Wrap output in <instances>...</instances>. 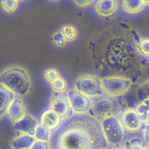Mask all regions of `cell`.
I'll use <instances>...</instances> for the list:
<instances>
[{
	"instance_id": "obj_24",
	"label": "cell",
	"mask_w": 149,
	"mask_h": 149,
	"mask_svg": "<svg viewBox=\"0 0 149 149\" xmlns=\"http://www.w3.org/2000/svg\"><path fill=\"white\" fill-rule=\"evenodd\" d=\"M136 111L139 115L142 121L146 122L147 119V115L148 112L149 111V107L142 101L137 105L136 108Z\"/></svg>"
},
{
	"instance_id": "obj_6",
	"label": "cell",
	"mask_w": 149,
	"mask_h": 149,
	"mask_svg": "<svg viewBox=\"0 0 149 149\" xmlns=\"http://www.w3.org/2000/svg\"><path fill=\"white\" fill-rule=\"evenodd\" d=\"M118 111V107L115 101L106 97H98V99L92 101L88 113L91 116L101 120L108 116H116Z\"/></svg>"
},
{
	"instance_id": "obj_3",
	"label": "cell",
	"mask_w": 149,
	"mask_h": 149,
	"mask_svg": "<svg viewBox=\"0 0 149 149\" xmlns=\"http://www.w3.org/2000/svg\"><path fill=\"white\" fill-rule=\"evenodd\" d=\"M74 88L90 98H98L104 92L102 80L91 74H84L79 76L74 83Z\"/></svg>"
},
{
	"instance_id": "obj_12",
	"label": "cell",
	"mask_w": 149,
	"mask_h": 149,
	"mask_svg": "<svg viewBox=\"0 0 149 149\" xmlns=\"http://www.w3.org/2000/svg\"><path fill=\"white\" fill-rule=\"evenodd\" d=\"M118 0H97L95 5L97 13L102 17L112 16L118 8Z\"/></svg>"
},
{
	"instance_id": "obj_17",
	"label": "cell",
	"mask_w": 149,
	"mask_h": 149,
	"mask_svg": "<svg viewBox=\"0 0 149 149\" xmlns=\"http://www.w3.org/2000/svg\"><path fill=\"white\" fill-rule=\"evenodd\" d=\"M61 31L65 37L66 41L73 42L76 40L78 35L77 28L70 24H66L62 26Z\"/></svg>"
},
{
	"instance_id": "obj_27",
	"label": "cell",
	"mask_w": 149,
	"mask_h": 149,
	"mask_svg": "<svg viewBox=\"0 0 149 149\" xmlns=\"http://www.w3.org/2000/svg\"><path fill=\"white\" fill-rule=\"evenodd\" d=\"M94 0H73L74 3L79 7L84 8L89 6L93 2Z\"/></svg>"
},
{
	"instance_id": "obj_1",
	"label": "cell",
	"mask_w": 149,
	"mask_h": 149,
	"mask_svg": "<svg viewBox=\"0 0 149 149\" xmlns=\"http://www.w3.org/2000/svg\"><path fill=\"white\" fill-rule=\"evenodd\" d=\"M66 119L51 135L52 144L62 149L107 148L101 123L91 116L79 114Z\"/></svg>"
},
{
	"instance_id": "obj_21",
	"label": "cell",
	"mask_w": 149,
	"mask_h": 149,
	"mask_svg": "<svg viewBox=\"0 0 149 149\" xmlns=\"http://www.w3.org/2000/svg\"><path fill=\"white\" fill-rule=\"evenodd\" d=\"M44 76L45 80L49 83H52L56 79L61 77L59 72L55 68H48L44 72Z\"/></svg>"
},
{
	"instance_id": "obj_16",
	"label": "cell",
	"mask_w": 149,
	"mask_h": 149,
	"mask_svg": "<svg viewBox=\"0 0 149 149\" xmlns=\"http://www.w3.org/2000/svg\"><path fill=\"white\" fill-rule=\"evenodd\" d=\"M142 0H122L123 10L129 14H137L141 12L144 8Z\"/></svg>"
},
{
	"instance_id": "obj_7",
	"label": "cell",
	"mask_w": 149,
	"mask_h": 149,
	"mask_svg": "<svg viewBox=\"0 0 149 149\" xmlns=\"http://www.w3.org/2000/svg\"><path fill=\"white\" fill-rule=\"evenodd\" d=\"M70 108L76 113L86 114L88 112L92 101L83 93L76 89H71L67 93Z\"/></svg>"
},
{
	"instance_id": "obj_32",
	"label": "cell",
	"mask_w": 149,
	"mask_h": 149,
	"mask_svg": "<svg viewBox=\"0 0 149 149\" xmlns=\"http://www.w3.org/2000/svg\"><path fill=\"white\" fill-rule=\"evenodd\" d=\"M146 123L149 125V111L148 112V113H147V119H146Z\"/></svg>"
},
{
	"instance_id": "obj_18",
	"label": "cell",
	"mask_w": 149,
	"mask_h": 149,
	"mask_svg": "<svg viewBox=\"0 0 149 149\" xmlns=\"http://www.w3.org/2000/svg\"><path fill=\"white\" fill-rule=\"evenodd\" d=\"M34 136L36 140L48 142L51 138V133L48 129L42 125H38L36 127Z\"/></svg>"
},
{
	"instance_id": "obj_11",
	"label": "cell",
	"mask_w": 149,
	"mask_h": 149,
	"mask_svg": "<svg viewBox=\"0 0 149 149\" xmlns=\"http://www.w3.org/2000/svg\"><path fill=\"white\" fill-rule=\"evenodd\" d=\"M19 97H15L7 110L8 116L14 122L19 120L26 115V108L24 102Z\"/></svg>"
},
{
	"instance_id": "obj_31",
	"label": "cell",
	"mask_w": 149,
	"mask_h": 149,
	"mask_svg": "<svg viewBox=\"0 0 149 149\" xmlns=\"http://www.w3.org/2000/svg\"><path fill=\"white\" fill-rule=\"evenodd\" d=\"M144 5L146 6H149V0H142Z\"/></svg>"
},
{
	"instance_id": "obj_33",
	"label": "cell",
	"mask_w": 149,
	"mask_h": 149,
	"mask_svg": "<svg viewBox=\"0 0 149 149\" xmlns=\"http://www.w3.org/2000/svg\"><path fill=\"white\" fill-rule=\"evenodd\" d=\"M52 1H58V0H52Z\"/></svg>"
},
{
	"instance_id": "obj_10",
	"label": "cell",
	"mask_w": 149,
	"mask_h": 149,
	"mask_svg": "<svg viewBox=\"0 0 149 149\" xmlns=\"http://www.w3.org/2000/svg\"><path fill=\"white\" fill-rule=\"evenodd\" d=\"M38 125V123L34 117L29 114H26L21 119L14 123L13 128L22 133L34 136Z\"/></svg>"
},
{
	"instance_id": "obj_9",
	"label": "cell",
	"mask_w": 149,
	"mask_h": 149,
	"mask_svg": "<svg viewBox=\"0 0 149 149\" xmlns=\"http://www.w3.org/2000/svg\"><path fill=\"white\" fill-rule=\"evenodd\" d=\"M70 105L68 97L61 93H56L52 95L50 101V109L56 112L61 118L65 117L70 111Z\"/></svg>"
},
{
	"instance_id": "obj_29",
	"label": "cell",
	"mask_w": 149,
	"mask_h": 149,
	"mask_svg": "<svg viewBox=\"0 0 149 149\" xmlns=\"http://www.w3.org/2000/svg\"><path fill=\"white\" fill-rule=\"evenodd\" d=\"M130 148H143L144 147L140 144L136 143L132 144L130 147Z\"/></svg>"
},
{
	"instance_id": "obj_5",
	"label": "cell",
	"mask_w": 149,
	"mask_h": 149,
	"mask_svg": "<svg viewBox=\"0 0 149 149\" xmlns=\"http://www.w3.org/2000/svg\"><path fill=\"white\" fill-rule=\"evenodd\" d=\"M104 92L109 96L118 97L127 93L132 85V80L122 76H109L102 79Z\"/></svg>"
},
{
	"instance_id": "obj_30",
	"label": "cell",
	"mask_w": 149,
	"mask_h": 149,
	"mask_svg": "<svg viewBox=\"0 0 149 149\" xmlns=\"http://www.w3.org/2000/svg\"><path fill=\"white\" fill-rule=\"evenodd\" d=\"M143 102H144L147 105H148L149 107V97L144 99V100L142 101Z\"/></svg>"
},
{
	"instance_id": "obj_8",
	"label": "cell",
	"mask_w": 149,
	"mask_h": 149,
	"mask_svg": "<svg viewBox=\"0 0 149 149\" xmlns=\"http://www.w3.org/2000/svg\"><path fill=\"white\" fill-rule=\"evenodd\" d=\"M121 123L123 127L127 132L136 133L140 129L142 125V120L136 110L128 109L123 112L121 118Z\"/></svg>"
},
{
	"instance_id": "obj_15",
	"label": "cell",
	"mask_w": 149,
	"mask_h": 149,
	"mask_svg": "<svg viewBox=\"0 0 149 149\" xmlns=\"http://www.w3.org/2000/svg\"><path fill=\"white\" fill-rule=\"evenodd\" d=\"M36 140L34 136L23 133L15 137L11 143V147L15 149H29L31 148L33 143Z\"/></svg>"
},
{
	"instance_id": "obj_19",
	"label": "cell",
	"mask_w": 149,
	"mask_h": 149,
	"mask_svg": "<svg viewBox=\"0 0 149 149\" xmlns=\"http://www.w3.org/2000/svg\"><path fill=\"white\" fill-rule=\"evenodd\" d=\"M51 88L54 92L63 93L67 88V81L63 77H61L51 83Z\"/></svg>"
},
{
	"instance_id": "obj_14",
	"label": "cell",
	"mask_w": 149,
	"mask_h": 149,
	"mask_svg": "<svg viewBox=\"0 0 149 149\" xmlns=\"http://www.w3.org/2000/svg\"><path fill=\"white\" fill-rule=\"evenodd\" d=\"M15 94L4 86L3 84H0V98H1V110L0 115L1 118L7 113L8 108L15 98Z\"/></svg>"
},
{
	"instance_id": "obj_26",
	"label": "cell",
	"mask_w": 149,
	"mask_h": 149,
	"mask_svg": "<svg viewBox=\"0 0 149 149\" xmlns=\"http://www.w3.org/2000/svg\"><path fill=\"white\" fill-rule=\"evenodd\" d=\"M49 146L48 141L36 139L30 149H47L49 148Z\"/></svg>"
},
{
	"instance_id": "obj_34",
	"label": "cell",
	"mask_w": 149,
	"mask_h": 149,
	"mask_svg": "<svg viewBox=\"0 0 149 149\" xmlns=\"http://www.w3.org/2000/svg\"><path fill=\"white\" fill-rule=\"evenodd\" d=\"M20 1H24V0H20Z\"/></svg>"
},
{
	"instance_id": "obj_23",
	"label": "cell",
	"mask_w": 149,
	"mask_h": 149,
	"mask_svg": "<svg viewBox=\"0 0 149 149\" xmlns=\"http://www.w3.org/2000/svg\"><path fill=\"white\" fill-rule=\"evenodd\" d=\"M137 95L141 101L149 97V80L140 85L137 91Z\"/></svg>"
},
{
	"instance_id": "obj_13",
	"label": "cell",
	"mask_w": 149,
	"mask_h": 149,
	"mask_svg": "<svg viewBox=\"0 0 149 149\" xmlns=\"http://www.w3.org/2000/svg\"><path fill=\"white\" fill-rule=\"evenodd\" d=\"M61 116L52 109L43 112L40 118V123L43 126L50 130L58 128L61 123Z\"/></svg>"
},
{
	"instance_id": "obj_28",
	"label": "cell",
	"mask_w": 149,
	"mask_h": 149,
	"mask_svg": "<svg viewBox=\"0 0 149 149\" xmlns=\"http://www.w3.org/2000/svg\"><path fill=\"white\" fill-rule=\"evenodd\" d=\"M144 139L146 142L149 143V125L146 123L143 131Z\"/></svg>"
},
{
	"instance_id": "obj_35",
	"label": "cell",
	"mask_w": 149,
	"mask_h": 149,
	"mask_svg": "<svg viewBox=\"0 0 149 149\" xmlns=\"http://www.w3.org/2000/svg\"><path fill=\"white\" fill-rule=\"evenodd\" d=\"M17 1H19V0H17Z\"/></svg>"
},
{
	"instance_id": "obj_25",
	"label": "cell",
	"mask_w": 149,
	"mask_h": 149,
	"mask_svg": "<svg viewBox=\"0 0 149 149\" xmlns=\"http://www.w3.org/2000/svg\"><path fill=\"white\" fill-rule=\"evenodd\" d=\"M52 40L59 47H63L66 44V40L61 31H57L53 34Z\"/></svg>"
},
{
	"instance_id": "obj_4",
	"label": "cell",
	"mask_w": 149,
	"mask_h": 149,
	"mask_svg": "<svg viewBox=\"0 0 149 149\" xmlns=\"http://www.w3.org/2000/svg\"><path fill=\"white\" fill-rule=\"evenodd\" d=\"M101 126L108 144L116 146L121 144L124 139L123 127L116 116L106 117L100 120Z\"/></svg>"
},
{
	"instance_id": "obj_2",
	"label": "cell",
	"mask_w": 149,
	"mask_h": 149,
	"mask_svg": "<svg viewBox=\"0 0 149 149\" xmlns=\"http://www.w3.org/2000/svg\"><path fill=\"white\" fill-rule=\"evenodd\" d=\"M0 83L19 97L27 95L31 87L29 73L24 68L17 66L3 69L0 75Z\"/></svg>"
},
{
	"instance_id": "obj_20",
	"label": "cell",
	"mask_w": 149,
	"mask_h": 149,
	"mask_svg": "<svg viewBox=\"0 0 149 149\" xmlns=\"http://www.w3.org/2000/svg\"><path fill=\"white\" fill-rule=\"evenodd\" d=\"M18 1L17 0H1V6L5 12L13 13L18 8Z\"/></svg>"
},
{
	"instance_id": "obj_22",
	"label": "cell",
	"mask_w": 149,
	"mask_h": 149,
	"mask_svg": "<svg viewBox=\"0 0 149 149\" xmlns=\"http://www.w3.org/2000/svg\"><path fill=\"white\" fill-rule=\"evenodd\" d=\"M138 52L143 56H149V38H143L137 45Z\"/></svg>"
}]
</instances>
